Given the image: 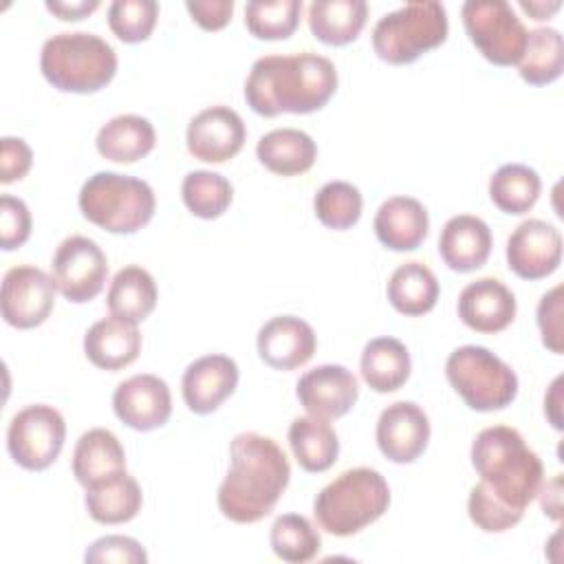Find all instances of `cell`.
<instances>
[{
	"label": "cell",
	"mask_w": 564,
	"mask_h": 564,
	"mask_svg": "<svg viewBox=\"0 0 564 564\" xmlns=\"http://www.w3.org/2000/svg\"><path fill=\"white\" fill-rule=\"evenodd\" d=\"M471 465L480 476L469 491L467 511L485 533L516 527L542 485V460L522 434L509 425H491L471 443Z\"/></svg>",
	"instance_id": "6da1fadb"
},
{
	"label": "cell",
	"mask_w": 564,
	"mask_h": 564,
	"mask_svg": "<svg viewBox=\"0 0 564 564\" xmlns=\"http://www.w3.org/2000/svg\"><path fill=\"white\" fill-rule=\"evenodd\" d=\"M291 478L284 449L258 432H240L229 445V471L218 487V509L238 524L267 518Z\"/></svg>",
	"instance_id": "7a4b0ae2"
},
{
	"label": "cell",
	"mask_w": 564,
	"mask_h": 564,
	"mask_svg": "<svg viewBox=\"0 0 564 564\" xmlns=\"http://www.w3.org/2000/svg\"><path fill=\"white\" fill-rule=\"evenodd\" d=\"M335 90V64L311 51L264 55L251 64L245 82V99L249 108L262 117L315 112L328 104Z\"/></svg>",
	"instance_id": "3957f363"
},
{
	"label": "cell",
	"mask_w": 564,
	"mask_h": 564,
	"mask_svg": "<svg viewBox=\"0 0 564 564\" xmlns=\"http://www.w3.org/2000/svg\"><path fill=\"white\" fill-rule=\"evenodd\" d=\"M390 505L386 478L370 467H352L330 480L313 502V516L330 535L348 538L379 520Z\"/></svg>",
	"instance_id": "277c9868"
},
{
	"label": "cell",
	"mask_w": 564,
	"mask_h": 564,
	"mask_svg": "<svg viewBox=\"0 0 564 564\" xmlns=\"http://www.w3.org/2000/svg\"><path fill=\"white\" fill-rule=\"evenodd\" d=\"M40 68L57 90L86 95L110 84L117 73V53L95 33L64 31L44 42Z\"/></svg>",
	"instance_id": "5b68a950"
},
{
	"label": "cell",
	"mask_w": 564,
	"mask_h": 564,
	"mask_svg": "<svg viewBox=\"0 0 564 564\" xmlns=\"http://www.w3.org/2000/svg\"><path fill=\"white\" fill-rule=\"evenodd\" d=\"M152 187L119 172H95L79 189V209L86 220L110 234H134L154 214Z\"/></svg>",
	"instance_id": "8992f818"
},
{
	"label": "cell",
	"mask_w": 564,
	"mask_h": 564,
	"mask_svg": "<svg viewBox=\"0 0 564 564\" xmlns=\"http://www.w3.org/2000/svg\"><path fill=\"white\" fill-rule=\"evenodd\" d=\"M447 11L441 2L416 0L381 15L372 29V48L388 64H410L447 37Z\"/></svg>",
	"instance_id": "52a82bcc"
},
{
	"label": "cell",
	"mask_w": 564,
	"mask_h": 564,
	"mask_svg": "<svg viewBox=\"0 0 564 564\" xmlns=\"http://www.w3.org/2000/svg\"><path fill=\"white\" fill-rule=\"evenodd\" d=\"M445 377L456 394L476 412L507 408L518 394V377L509 364L485 346H460L445 361Z\"/></svg>",
	"instance_id": "ba28073f"
},
{
	"label": "cell",
	"mask_w": 564,
	"mask_h": 564,
	"mask_svg": "<svg viewBox=\"0 0 564 564\" xmlns=\"http://www.w3.org/2000/svg\"><path fill=\"white\" fill-rule=\"evenodd\" d=\"M471 44L496 66H513L522 59L527 29L505 0H467L460 9Z\"/></svg>",
	"instance_id": "9c48e42d"
},
{
	"label": "cell",
	"mask_w": 564,
	"mask_h": 564,
	"mask_svg": "<svg viewBox=\"0 0 564 564\" xmlns=\"http://www.w3.org/2000/svg\"><path fill=\"white\" fill-rule=\"evenodd\" d=\"M64 416L46 403L26 405L20 410L7 430V447L11 458L29 471H42L53 465L64 447Z\"/></svg>",
	"instance_id": "30bf717a"
},
{
	"label": "cell",
	"mask_w": 564,
	"mask_h": 564,
	"mask_svg": "<svg viewBox=\"0 0 564 564\" xmlns=\"http://www.w3.org/2000/svg\"><path fill=\"white\" fill-rule=\"evenodd\" d=\"M51 267L57 291L75 304L97 297L108 275L106 253L86 236L64 238L55 249Z\"/></svg>",
	"instance_id": "8fae6325"
},
{
	"label": "cell",
	"mask_w": 564,
	"mask_h": 564,
	"mask_svg": "<svg viewBox=\"0 0 564 564\" xmlns=\"http://www.w3.org/2000/svg\"><path fill=\"white\" fill-rule=\"evenodd\" d=\"M55 280L31 264L11 267L2 278L0 308L9 326L15 328H35L53 311L55 304Z\"/></svg>",
	"instance_id": "7c38bea8"
},
{
	"label": "cell",
	"mask_w": 564,
	"mask_h": 564,
	"mask_svg": "<svg viewBox=\"0 0 564 564\" xmlns=\"http://www.w3.org/2000/svg\"><path fill=\"white\" fill-rule=\"evenodd\" d=\"M562 260V234L546 220H522L507 240V264L522 280L551 275Z\"/></svg>",
	"instance_id": "4fadbf2b"
},
{
	"label": "cell",
	"mask_w": 564,
	"mask_h": 564,
	"mask_svg": "<svg viewBox=\"0 0 564 564\" xmlns=\"http://www.w3.org/2000/svg\"><path fill=\"white\" fill-rule=\"evenodd\" d=\"M242 117L229 106H209L192 117L187 126V150L205 163H223L236 156L245 143Z\"/></svg>",
	"instance_id": "5bb4252c"
},
{
	"label": "cell",
	"mask_w": 564,
	"mask_h": 564,
	"mask_svg": "<svg viewBox=\"0 0 564 564\" xmlns=\"http://www.w3.org/2000/svg\"><path fill=\"white\" fill-rule=\"evenodd\" d=\"M112 410L128 427L150 432L167 423L172 414V394L161 377L148 372L134 375L115 388Z\"/></svg>",
	"instance_id": "9a60e30c"
},
{
	"label": "cell",
	"mask_w": 564,
	"mask_h": 564,
	"mask_svg": "<svg viewBox=\"0 0 564 564\" xmlns=\"http://www.w3.org/2000/svg\"><path fill=\"white\" fill-rule=\"evenodd\" d=\"M430 419L414 401L390 403L377 421V445L392 463H414L427 447Z\"/></svg>",
	"instance_id": "2e32d148"
},
{
	"label": "cell",
	"mask_w": 564,
	"mask_h": 564,
	"mask_svg": "<svg viewBox=\"0 0 564 564\" xmlns=\"http://www.w3.org/2000/svg\"><path fill=\"white\" fill-rule=\"evenodd\" d=\"M295 394L311 416L339 419L357 403L359 383L348 368L322 364L300 377Z\"/></svg>",
	"instance_id": "e0dca14e"
},
{
	"label": "cell",
	"mask_w": 564,
	"mask_h": 564,
	"mask_svg": "<svg viewBox=\"0 0 564 564\" xmlns=\"http://www.w3.org/2000/svg\"><path fill=\"white\" fill-rule=\"evenodd\" d=\"M238 386V366L227 355H205L192 361L183 372V401L196 414H209L234 394Z\"/></svg>",
	"instance_id": "ac0fdd59"
},
{
	"label": "cell",
	"mask_w": 564,
	"mask_h": 564,
	"mask_svg": "<svg viewBox=\"0 0 564 564\" xmlns=\"http://www.w3.org/2000/svg\"><path fill=\"white\" fill-rule=\"evenodd\" d=\"M317 339L308 322L295 315L271 317L258 330V355L275 370L304 366L315 352Z\"/></svg>",
	"instance_id": "d6986e66"
},
{
	"label": "cell",
	"mask_w": 564,
	"mask_h": 564,
	"mask_svg": "<svg viewBox=\"0 0 564 564\" xmlns=\"http://www.w3.org/2000/svg\"><path fill=\"white\" fill-rule=\"evenodd\" d=\"M516 295L496 278H478L458 295V317L476 333H500L516 317Z\"/></svg>",
	"instance_id": "ffe728a7"
},
{
	"label": "cell",
	"mask_w": 564,
	"mask_h": 564,
	"mask_svg": "<svg viewBox=\"0 0 564 564\" xmlns=\"http://www.w3.org/2000/svg\"><path fill=\"white\" fill-rule=\"evenodd\" d=\"M489 225L471 214L452 216L438 236V253L443 262L458 273L480 269L491 253Z\"/></svg>",
	"instance_id": "44dd1931"
},
{
	"label": "cell",
	"mask_w": 564,
	"mask_h": 564,
	"mask_svg": "<svg viewBox=\"0 0 564 564\" xmlns=\"http://www.w3.org/2000/svg\"><path fill=\"white\" fill-rule=\"evenodd\" d=\"M372 227L383 247L392 251H412L425 240L430 218L421 200L412 196H392L379 205Z\"/></svg>",
	"instance_id": "7402d4cb"
},
{
	"label": "cell",
	"mask_w": 564,
	"mask_h": 564,
	"mask_svg": "<svg viewBox=\"0 0 564 564\" xmlns=\"http://www.w3.org/2000/svg\"><path fill=\"white\" fill-rule=\"evenodd\" d=\"M126 471V452L119 438L106 427L84 432L73 452V474L88 489Z\"/></svg>",
	"instance_id": "603a6c76"
},
{
	"label": "cell",
	"mask_w": 564,
	"mask_h": 564,
	"mask_svg": "<svg viewBox=\"0 0 564 564\" xmlns=\"http://www.w3.org/2000/svg\"><path fill=\"white\" fill-rule=\"evenodd\" d=\"M84 352L101 370H121L141 352V335L137 324L119 317L95 322L84 335Z\"/></svg>",
	"instance_id": "cb8c5ba5"
},
{
	"label": "cell",
	"mask_w": 564,
	"mask_h": 564,
	"mask_svg": "<svg viewBox=\"0 0 564 564\" xmlns=\"http://www.w3.org/2000/svg\"><path fill=\"white\" fill-rule=\"evenodd\" d=\"M256 154L269 172L280 176H295L313 167L317 159V145L304 130L278 128L260 137Z\"/></svg>",
	"instance_id": "d4e9b609"
},
{
	"label": "cell",
	"mask_w": 564,
	"mask_h": 564,
	"mask_svg": "<svg viewBox=\"0 0 564 564\" xmlns=\"http://www.w3.org/2000/svg\"><path fill=\"white\" fill-rule=\"evenodd\" d=\"M156 132L145 117L117 115L106 121L95 139L97 152L115 163H134L152 152Z\"/></svg>",
	"instance_id": "484cf974"
},
{
	"label": "cell",
	"mask_w": 564,
	"mask_h": 564,
	"mask_svg": "<svg viewBox=\"0 0 564 564\" xmlns=\"http://www.w3.org/2000/svg\"><path fill=\"white\" fill-rule=\"evenodd\" d=\"M361 377L375 392L399 390L412 370L410 352L397 337H375L364 346L361 352Z\"/></svg>",
	"instance_id": "4316f807"
},
{
	"label": "cell",
	"mask_w": 564,
	"mask_h": 564,
	"mask_svg": "<svg viewBox=\"0 0 564 564\" xmlns=\"http://www.w3.org/2000/svg\"><path fill=\"white\" fill-rule=\"evenodd\" d=\"M108 311L130 324L143 322L156 306V284L150 271L139 264L119 269L108 286Z\"/></svg>",
	"instance_id": "83f0119b"
},
{
	"label": "cell",
	"mask_w": 564,
	"mask_h": 564,
	"mask_svg": "<svg viewBox=\"0 0 564 564\" xmlns=\"http://www.w3.org/2000/svg\"><path fill=\"white\" fill-rule=\"evenodd\" d=\"M368 18V4L364 0H315L308 7L311 33L330 46H344L352 42Z\"/></svg>",
	"instance_id": "f1b7e54d"
},
{
	"label": "cell",
	"mask_w": 564,
	"mask_h": 564,
	"mask_svg": "<svg viewBox=\"0 0 564 564\" xmlns=\"http://www.w3.org/2000/svg\"><path fill=\"white\" fill-rule=\"evenodd\" d=\"M289 445L304 471L319 474L333 467L339 454V438L330 423L319 416H297L289 425Z\"/></svg>",
	"instance_id": "f546056e"
},
{
	"label": "cell",
	"mask_w": 564,
	"mask_h": 564,
	"mask_svg": "<svg viewBox=\"0 0 564 564\" xmlns=\"http://www.w3.org/2000/svg\"><path fill=\"white\" fill-rule=\"evenodd\" d=\"M86 511L99 524H121L132 520L143 502L139 482L128 474L108 478L86 489Z\"/></svg>",
	"instance_id": "4dcf8cb0"
},
{
	"label": "cell",
	"mask_w": 564,
	"mask_h": 564,
	"mask_svg": "<svg viewBox=\"0 0 564 564\" xmlns=\"http://www.w3.org/2000/svg\"><path fill=\"white\" fill-rule=\"evenodd\" d=\"M438 280L423 262L399 264L388 280V300L401 315H423L434 308L438 300Z\"/></svg>",
	"instance_id": "1f68e13d"
},
{
	"label": "cell",
	"mask_w": 564,
	"mask_h": 564,
	"mask_svg": "<svg viewBox=\"0 0 564 564\" xmlns=\"http://www.w3.org/2000/svg\"><path fill=\"white\" fill-rule=\"evenodd\" d=\"M564 42L557 29L538 26L527 31V46L518 62L520 77L531 86H546L562 75Z\"/></svg>",
	"instance_id": "d6a6232c"
},
{
	"label": "cell",
	"mask_w": 564,
	"mask_h": 564,
	"mask_svg": "<svg viewBox=\"0 0 564 564\" xmlns=\"http://www.w3.org/2000/svg\"><path fill=\"white\" fill-rule=\"evenodd\" d=\"M542 189L538 172L522 163H507L489 178V198L505 214H527Z\"/></svg>",
	"instance_id": "836d02e7"
},
{
	"label": "cell",
	"mask_w": 564,
	"mask_h": 564,
	"mask_svg": "<svg viewBox=\"0 0 564 564\" xmlns=\"http://www.w3.org/2000/svg\"><path fill=\"white\" fill-rule=\"evenodd\" d=\"M269 542L273 553L289 564L311 562L322 546V538L317 529L308 522V518L300 513L278 516L271 524Z\"/></svg>",
	"instance_id": "e575fe53"
},
{
	"label": "cell",
	"mask_w": 564,
	"mask_h": 564,
	"mask_svg": "<svg viewBox=\"0 0 564 564\" xmlns=\"http://www.w3.org/2000/svg\"><path fill=\"white\" fill-rule=\"evenodd\" d=\"M181 196H183L185 207L194 216L212 220V218H218L220 214H225V209L229 207V203L234 198V187L218 172L194 170L183 178Z\"/></svg>",
	"instance_id": "d590c367"
},
{
	"label": "cell",
	"mask_w": 564,
	"mask_h": 564,
	"mask_svg": "<svg viewBox=\"0 0 564 564\" xmlns=\"http://www.w3.org/2000/svg\"><path fill=\"white\" fill-rule=\"evenodd\" d=\"M300 0H251L245 7V24L258 40H286L300 24Z\"/></svg>",
	"instance_id": "8d00e7d4"
},
{
	"label": "cell",
	"mask_w": 564,
	"mask_h": 564,
	"mask_svg": "<svg viewBox=\"0 0 564 564\" xmlns=\"http://www.w3.org/2000/svg\"><path fill=\"white\" fill-rule=\"evenodd\" d=\"M317 220L328 229H348L352 227L364 207L361 192L346 181H330L319 187L313 198Z\"/></svg>",
	"instance_id": "74e56055"
},
{
	"label": "cell",
	"mask_w": 564,
	"mask_h": 564,
	"mask_svg": "<svg viewBox=\"0 0 564 564\" xmlns=\"http://www.w3.org/2000/svg\"><path fill=\"white\" fill-rule=\"evenodd\" d=\"M159 18V4L154 0H115L108 7L110 31L128 44L150 37Z\"/></svg>",
	"instance_id": "f35d334b"
},
{
	"label": "cell",
	"mask_w": 564,
	"mask_h": 564,
	"mask_svg": "<svg viewBox=\"0 0 564 564\" xmlns=\"http://www.w3.org/2000/svg\"><path fill=\"white\" fill-rule=\"evenodd\" d=\"M84 560L88 564H145L148 562V553L145 549L128 535H104L99 540H95L86 553Z\"/></svg>",
	"instance_id": "ab89813d"
},
{
	"label": "cell",
	"mask_w": 564,
	"mask_h": 564,
	"mask_svg": "<svg viewBox=\"0 0 564 564\" xmlns=\"http://www.w3.org/2000/svg\"><path fill=\"white\" fill-rule=\"evenodd\" d=\"M31 236V212L22 198L2 194L0 198V247L4 251L22 247Z\"/></svg>",
	"instance_id": "60d3db41"
},
{
	"label": "cell",
	"mask_w": 564,
	"mask_h": 564,
	"mask_svg": "<svg viewBox=\"0 0 564 564\" xmlns=\"http://www.w3.org/2000/svg\"><path fill=\"white\" fill-rule=\"evenodd\" d=\"M538 326L542 333V344L562 355V286H553L549 293L542 295L538 304Z\"/></svg>",
	"instance_id": "b9f144b4"
},
{
	"label": "cell",
	"mask_w": 564,
	"mask_h": 564,
	"mask_svg": "<svg viewBox=\"0 0 564 564\" xmlns=\"http://www.w3.org/2000/svg\"><path fill=\"white\" fill-rule=\"evenodd\" d=\"M33 163V152L24 139L2 137L0 141V183L9 185L26 176Z\"/></svg>",
	"instance_id": "7bdbcfd3"
},
{
	"label": "cell",
	"mask_w": 564,
	"mask_h": 564,
	"mask_svg": "<svg viewBox=\"0 0 564 564\" xmlns=\"http://www.w3.org/2000/svg\"><path fill=\"white\" fill-rule=\"evenodd\" d=\"M185 9L205 31L223 29L234 13V0H187Z\"/></svg>",
	"instance_id": "ee69618b"
},
{
	"label": "cell",
	"mask_w": 564,
	"mask_h": 564,
	"mask_svg": "<svg viewBox=\"0 0 564 564\" xmlns=\"http://www.w3.org/2000/svg\"><path fill=\"white\" fill-rule=\"evenodd\" d=\"M99 7V0H46V9L59 20H82Z\"/></svg>",
	"instance_id": "f6af8a7d"
},
{
	"label": "cell",
	"mask_w": 564,
	"mask_h": 564,
	"mask_svg": "<svg viewBox=\"0 0 564 564\" xmlns=\"http://www.w3.org/2000/svg\"><path fill=\"white\" fill-rule=\"evenodd\" d=\"M538 496H540V507L544 516H549L551 520H560L562 518V474H557L546 485H540Z\"/></svg>",
	"instance_id": "bcb514c9"
},
{
	"label": "cell",
	"mask_w": 564,
	"mask_h": 564,
	"mask_svg": "<svg viewBox=\"0 0 564 564\" xmlns=\"http://www.w3.org/2000/svg\"><path fill=\"white\" fill-rule=\"evenodd\" d=\"M560 383H562V377H557L553 383H551V390L544 399V412L549 416V421L553 423L555 430H562V414H560Z\"/></svg>",
	"instance_id": "7dc6e473"
},
{
	"label": "cell",
	"mask_w": 564,
	"mask_h": 564,
	"mask_svg": "<svg viewBox=\"0 0 564 564\" xmlns=\"http://www.w3.org/2000/svg\"><path fill=\"white\" fill-rule=\"evenodd\" d=\"M562 7L560 0L553 2H542V0H520V9L527 11L533 20H549L557 9Z\"/></svg>",
	"instance_id": "c3c4849f"
}]
</instances>
